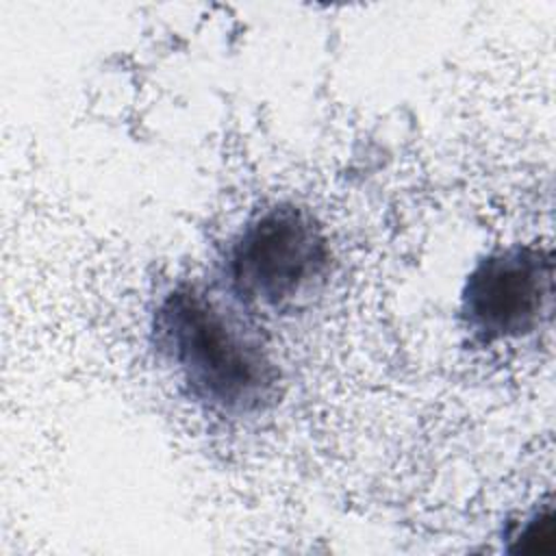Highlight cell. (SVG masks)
<instances>
[{
  "label": "cell",
  "instance_id": "cell-1",
  "mask_svg": "<svg viewBox=\"0 0 556 556\" xmlns=\"http://www.w3.org/2000/svg\"><path fill=\"white\" fill-rule=\"evenodd\" d=\"M152 339L185 393L215 415H256L278 395V367L258 334L195 285L159 300Z\"/></svg>",
  "mask_w": 556,
  "mask_h": 556
},
{
  "label": "cell",
  "instance_id": "cell-4",
  "mask_svg": "<svg viewBox=\"0 0 556 556\" xmlns=\"http://www.w3.org/2000/svg\"><path fill=\"white\" fill-rule=\"evenodd\" d=\"M554 530H552V513L549 508L539 510L532 519L526 521V526L519 530V534L515 539H519V547L523 552H536V539H545L552 541Z\"/></svg>",
  "mask_w": 556,
  "mask_h": 556
},
{
  "label": "cell",
  "instance_id": "cell-2",
  "mask_svg": "<svg viewBox=\"0 0 556 556\" xmlns=\"http://www.w3.org/2000/svg\"><path fill=\"white\" fill-rule=\"evenodd\" d=\"M330 245L315 215L293 202L256 211L235 232L222 261L228 293L252 313H291L319 293Z\"/></svg>",
  "mask_w": 556,
  "mask_h": 556
},
{
  "label": "cell",
  "instance_id": "cell-3",
  "mask_svg": "<svg viewBox=\"0 0 556 556\" xmlns=\"http://www.w3.org/2000/svg\"><path fill=\"white\" fill-rule=\"evenodd\" d=\"M554 261L547 248L515 243L482 256L460 293V321L482 348L532 337L552 315Z\"/></svg>",
  "mask_w": 556,
  "mask_h": 556
}]
</instances>
